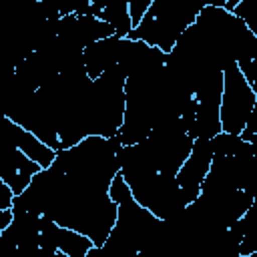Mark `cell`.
Instances as JSON below:
<instances>
[{"mask_svg":"<svg viewBox=\"0 0 257 257\" xmlns=\"http://www.w3.org/2000/svg\"><path fill=\"white\" fill-rule=\"evenodd\" d=\"M122 147L118 137H86L60 151L56 161L42 169L22 195L14 197L12 209L42 215L86 235L94 247H102L118 217L110 185L120 173Z\"/></svg>","mask_w":257,"mask_h":257,"instance_id":"1","label":"cell"},{"mask_svg":"<svg viewBox=\"0 0 257 257\" xmlns=\"http://www.w3.org/2000/svg\"><path fill=\"white\" fill-rule=\"evenodd\" d=\"M120 173L135 201L145 209H149L155 217L167 221L187 207V201L177 183V177L159 173L143 165L141 161L126 155L124 147L120 151Z\"/></svg>","mask_w":257,"mask_h":257,"instance_id":"2","label":"cell"},{"mask_svg":"<svg viewBox=\"0 0 257 257\" xmlns=\"http://www.w3.org/2000/svg\"><path fill=\"white\" fill-rule=\"evenodd\" d=\"M205 4L201 2H165L155 0L147 10L143 22L126 36L131 40H141L165 54H169L179 38L195 24L199 12Z\"/></svg>","mask_w":257,"mask_h":257,"instance_id":"3","label":"cell"},{"mask_svg":"<svg viewBox=\"0 0 257 257\" xmlns=\"http://www.w3.org/2000/svg\"><path fill=\"white\" fill-rule=\"evenodd\" d=\"M257 102V94L245 80L237 62L229 64L223 70V96H221V128L227 135L241 137L253 106Z\"/></svg>","mask_w":257,"mask_h":257,"instance_id":"4","label":"cell"},{"mask_svg":"<svg viewBox=\"0 0 257 257\" xmlns=\"http://www.w3.org/2000/svg\"><path fill=\"white\" fill-rule=\"evenodd\" d=\"M211 163H213V143H211V139H197L189 159L185 161V165L177 173V183L183 191V197H185L187 205L197 201V197L201 195V187H203V183L209 175Z\"/></svg>","mask_w":257,"mask_h":257,"instance_id":"5","label":"cell"},{"mask_svg":"<svg viewBox=\"0 0 257 257\" xmlns=\"http://www.w3.org/2000/svg\"><path fill=\"white\" fill-rule=\"evenodd\" d=\"M40 171H42V167L36 165L32 159H28L14 145V141L2 133V175H0V181L6 183L16 197L28 189V185L32 183V179Z\"/></svg>","mask_w":257,"mask_h":257,"instance_id":"6","label":"cell"},{"mask_svg":"<svg viewBox=\"0 0 257 257\" xmlns=\"http://www.w3.org/2000/svg\"><path fill=\"white\" fill-rule=\"evenodd\" d=\"M124 42H126V38L110 36V38L98 40V42H94V44H90V46L84 48V52H82L84 68H86V72H88V76L92 80H96L98 76H102L112 66L120 64Z\"/></svg>","mask_w":257,"mask_h":257,"instance_id":"7","label":"cell"},{"mask_svg":"<svg viewBox=\"0 0 257 257\" xmlns=\"http://www.w3.org/2000/svg\"><path fill=\"white\" fill-rule=\"evenodd\" d=\"M2 124H4L2 133H4L6 137H10V139L14 141V145H16L28 159H32L36 165H40L42 169H48V167L56 161V155H58V153L52 151L48 145H44L36 135H32L30 131L22 128L20 124H16L14 120H10L8 116L2 118Z\"/></svg>","mask_w":257,"mask_h":257,"instance_id":"8","label":"cell"},{"mask_svg":"<svg viewBox=\"0 0 257 257\" xmlns=\"http://www.w3.org/2000/svg\"><path fill=\"white\" fill-rule=\"evenodd\" d=\"M52 243L60 253H64L68 257H86L88 251L94 247V243L86 235L66 229V227H60L56 223L52 227Z\"/></svg>","mask_w":257,"mask_h":257,"instance_id":"9","label":"cell"},{"mask_svg":"<svg viewBox=\"0 0 257 257\" xmlns=\"http://www.w3.org/2000/svg\"><path fill=\"white\" fill-rule=\"evenodd\" d=\"M235 16H239L245 26L253 32V36L257 38V2H251V0H239L237 6L231 10Z\"/></svg>","mask_w":257,"mask_h":257,"instance_id":"10","label":"cell"},{"mask_svg":"<svg viewBox=\"0 0 257 257\" xmlns=\"http://www.w3.org/2000/svg\"><path fill=\"white\" fill-rule=\"evenodd\" d=\"M149 8H151V0H133V2H128V14H131V20H133V30L143 22Z\"/></svg>","mask_w":257,"mask_h":257,"instance_id":"11","label":"cell"},{"mask_svg":"<svg viewBox=\"0 0 257 257\" xmlns=\"http://www.w3.org/2000/svg\"><path fill=\"white\" fill-rule=\"evenodd\" d=\"M241 139L257 147V102H255L253 112H251V116H249V120H247V124L243 128V133H241Z\"/></svg>","mask_w":257,"mask_h":257,"instance_id":"12","label":"cell"},{"mask_svg":"<svg viewBox=\"0 0 257 257\" xmlns=\"http://www.w3.org/2000/svg\"><path fill=\"white\" fill-rule=\"evenodd\" d=\"M30 257H68V255L60 253L58 249H38V251H34Z\"/></svg>","mask_w":257,"mask_h":257,"instance_id":"13","label":"cell"}]
</instances>
